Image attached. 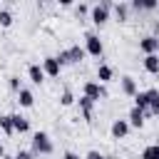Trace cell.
<instances>
[{"instance_id": "obj_8", "label": "cell", "mask_w": 159, "mask_h": 159, "mask_svg": "<svg viewBox=\"0 0 159 159\" xmlns=\"http://www.w3.org/2000/svg\"><path fill=\"white\" fill-rule=\"evenodd\" d=\"M60 70H62V65L57 62V57H45L42 60V72L45 75H50V77H60Z\"/></svg>"}, {"instance_id": "obj_7", "label": "cell", "mask_w": 159, "mask_h": 159, "mask_svg": "<svg viewBox=\"0 0 159 159\" xmlns=\"http://www.w3.org/2000/svg\"><path fill=\"white\" fill-rule=\"evenodd\" d=\"M139 50H142L144 55H157V52H159V37H157V35H144V37L139 40Z\"/></svg>"}, {"instance_id": "obj_3", "label": "cell", "mask_w": 159, "mask_h": 159, "mask_svg": "<svg viewBox=\"0 0 159 159\" xmlns=\"http://www.w3.org/2000/svg\"><path fill=\"white\" fill-rule=\"evenodd\" d=\"M32 154H52V139L45 132L32 134Z\"/></svg>"}, {"instance_id": "obj_26", "label": "cell", "mask_w": 159, "mask_h": 159, "mask_svg": "<svg viewBox=\"0 0 159 159\" xmlns=\"http://www.w3.org/2000/svg\"><path fill=\"white\" fill-rule=\"evenodd\" d=\"M12 159H35V154H32V152H25V149H20V152H17Z\"/></svg>"}, {"instance_id": "obj_9", "label": "cell", "mask_w": 159, "mask_h": 159, "mask_svg": "<svg viewBox=\"0 0 159 159\" xmlns=\"http://www.w3.org/2000/svg\"><path fill=\"white\" fill-rule=\"evenodd\" d=\"M109 132H112V137H114V139H124V137L129 134V122H127V119H114Z\"/></svg>"}, {"instance_id": "obj_24", "label": "cell", "mask_w": 159, "mask_h": 159, "mask_svg": "<svg viewBox=\"0 0 159 159\" xmlns=\"http://www.w3.org/2000/svg\"><path fill=\"white\" fill-rule=\"evenodd\" d=\"M87 12H89V7H87L84 2H80V5H75V15H77V17H84Z\"/></svg>"}, {"instance_id": "obj_18", "label": "cell", "mask_w": 159, "mask_h": 159, "mask_svg": "<svg viewBox=\"0 0 159 159\" xmlns=\"http://www.w3.org/2000/svg\"><path fill=\"white\" fill-rule=\"evenodd\" d=\"M17 102H20V107H32V104H35V94L22 87V89L17 92Z\"/></svg>"}, {"instance_id": "obj_6", "label": "cell", "mask_w": 159, "mask_h": 159, "mask_svg": "<svg viewBox=\"0 0 159 159\" xmlns=\"http://www.w3.org/2000/svg\"><path fill=\"white\" fill-rule=\"evenodd\" d=\"M157 97H159V89L149 87V89H144V92H137L132 99H134V107H139V109H149V104H152Z\"/></svg>"}, {"instance_id": "obj_30", "label": "cell", "mask_w": 159, "mask_h": 159, "mask_svg": "<svg viewBox=\"0 0 159 159\" xmlns=\"http://www.w3.org/2000/svg\"><path fill=\"white\" fill-rule=\"evenodd\" d=\"M152 30H154V32L159 35V22H154V25H152Z\"/></svg>"}, {"instance_id": "obj_28", "label": "cell", "mask_w": 159, "mask_h": 159, "mask_svg": "<svg viewBox=\"0 0 159 159\" xmlns=\"http://www.w3.org/2000/svg\"><path fill=\"white\" fill-rule=\"evenodd\" d=\"M84 159H104V157H102L97 149H92V152H87V157H84Z\"/></svg>"}, {"instance_id": "obj_2", "label": "cell", "mask_w": 159, "mask_h": 159, "mask_svg": "<svg viewBox=\"0 0 159 159\" xmlns=\"http://www.w3.org/2000/svg\"><path fill=\"white\" fill-rule=\"evenodd\" d=\"M84 47H80V45H72V47H67V50H60V55H55L57 57V62L60 65H77V62H82L84 60Z\"/></svg>"}, {"instance_id": "obj_11", "label": "cell", "mask_w": 159, "mask_h": 159, "mask_svg": "<svg viewBox=\"0 0 159 159\" xmlns=\"http://www.w3.org/2000/svg\"><path fill=\"white\" fill-rule=\"evenodd\" d=\"M27 77H30V82H32V84H42V82H45L42 65H37V62H35V65H30V67H27Z\"/></svg>"}, {"instance_id": "obj_31", "label": "cell", "mask_w": 159, "mask_h": 159, "mask_svg": "<svg viewBox=\"0 0 159 159\" xmlns=\"http://www.w3.org/2000/svg\"><path fill=\"white\" fill-rule=\"evenodd\" d=\"M0 157H5V147L2 144H0Z\"/></svg>"}, {"instance_id": "obj_15", "label": "cell", "mask_w": 159, "mask_h": 159, "mask_svg": "<svg viewBox=\"0 0 159 159\" xmlns=\"http://www.w3.org/2000/svg\"><path fill=\"white\" fill-rule=\"evenodd\" d=\"M144 70L149 75H159V55H144Z\"/></svg>"}, {"instance_id": "obj_20", "label": "cell", "mask_w": 159, "mask_h": 159, "mask_svg": "<svg viewBox=\"0 0 159 159\" xmlns=\"http://www.w3.org/2000/svg\"><path fill=\"white\" fill-rule=\"evenodd\" d=\"M0 129L10 137V134H15V129H12V119H10V114H5V117H0Z\"/></svg>"}, {"instance_id": "obj_17", "label": "cell", "mask_w": 159, "mask_h": 159, "mask_svg": "<svg viewBox=\"0 0 159 159\" xmlns=\"http://www.w3.org/2000/svg\"><path fill=\"white\" fill-rule=\"evenodd\" d=\"M112 77H114V70H112L109 65H99V67H97V80H99V84L109 82Z\"/></svg>"}, {"instance_id": "obj_16", "label": "cell", "mask_w": 159, "mask_h": 159, "mask_svg": "<svg viewBox=\"0 0 159 159\" xmlns=\"http://www.w3.org/2000/svg\"><path fill=\"white\" fill-rule=\"evenodd\" d=\"M112 10H114V15H117L119 22H127V17H129V2H114Z\"/></svg>"}, {"instance_id": "obj_25", "label": "cell", "mask_w": 159, "mask_h": 159, "mask_svg": "<svg viewBox=\"0 0 159 159\" xmlns=\"http://www.w3.org/2000/svg\"><path fill=\"white\" fill-rule=\"evenodd\" d=\"M159 2L157 0H142V10H157Z\"/></svg>"}, {"instance_id": "obj_5", "label": "cell", "mask_w": 159, "mask_h": 159, "mask_svg": "<svg viewBox=\"0 0 159 159\" xmlns=\"http://www.w3.org/2000/svg\"><path fill=\"white\" fill-rule=\"evenodd\" d=\"M84 52L92 55V57H102L104 45H102V40H99V35H94V32H87V35H84Z\"/></svg>"}, {"instance_id": "obj_22", "label": "cell", "mask_w": 159, "mask_h": 159, "mask_svg": "<svg viewBox=\"0 0 159 159\" xmlns=\"http://www.w3.org/2000/svg\"><path fill=\"white\" fill-rule=\"evenodd\" d=\"M60 104H62V107H70V104H75V94H72L70 89H65V92L60 94Z\"/></svg>"}, {"instance_id": "obj_14", "label": "cell", "mask_w": 159, "mask_h": 159, "mask_svg": "<svg viewBox=\"0 0 159 159\" xmlns=\"http://www.w3.org/2000/svg\"><path fill=\"white\" fill-rule=\"evenodd\" d=\"M122 92L127 94V97H134L139 89H137V80L134 77H129V75H124L122 77Z\"/></svg>"}, {"instance_id": "obj_4", "label": "cell", "mask_w": 159, "mask_h": 159, "mask_svg": "<svg viewBox=\"0 0 159 159\" xmlns=\"http://www.w3.org/2000/svg\"><path fill=\"white\" fill-rule=\"evenodd\" d=\"M82 94L89 97L92 102H97V99H104V97H107V87L99 84V82H94V80H87L84 87H82Z\"/></svg>"}, {"instance_id": "obj_32", "label": "cell", "mask_w": 159, "mask_h": 159, "mask_svg": "<svg viewBox=\"0 0 159 159\" xmlns=\"http://www.w3.org/2000/svg\"><path fill=\"white\" fill-rule=\"evenodd\" d=\"M2 159H12V157H2Z\"/></svg>"}, {"instance_id": "obj_19", "label": "cell", "mask_w": 159, "mask_h": 159, "mask_svg": "<svg viewBox=\"0 0 159 159\" xmlns=\"http://www.w3.org/2000/svg\"><path fill=\"white\" fill-rule=\"evenodd\" d=\"M142 159H159V144H149V147H144Z\"/></svg>"}, {"instance_id": "obj_1", "label": "cell", "mask_w": 159, "mask_h": 159, "mask_svg": "<svg viewBox=\"0 0 159 159\" xmlns=\"http://www.w3.org/2000/svg\"><path fill=\"white\" fill-rule=\"evenodd\" d=\"M112 5H114L112 0H99L97 5H92V7H89V17H92V22L102 27V25L109 20V10H112Z\"/></svg>"}, {"instance_id": "obj_27", "label": "cell", "mask_w": 159, "mask_h": 159, "mask_svg": "<svg viewBox=\"0 0 159 159\" xmlns=\"http://www.w3.org/2000/svg\"><path fill=\"white\" fill-rule=\"evenodd\" d=\"M149 112H152V114H157V117H159V97H157V99H154V102H152V104H149Z\"/></svg>"}, {"instance_id": "obj_23", "label": "cell", "mask_w": 159, "mask_h": 159, "mask_svg": "<svg viewBox=\"0 0 159 159\" xmlns=\"http://www.w3.org/2000/svg\"><path fill=\"white\" fill-rule=\"evenodd\" d=\"M7 87H10L12 92H20V89H22V84H20V77H17V75L7 77Z\"/></svg>"}, {"instance_id": "obj_12", "label": "cell", "mask_w": 159, "mask_h": 159, "mask_svg": "<svg viewBox=\"0 0 159 159\" xmlns=\"http://www.w3.org/2000/svg\"><path fill=\"white\" fill-rule=\"evenodd\" d=\"M127 122H129V127H142L144 124V109H139V107H132L129 109V117H127Z\"/></svg>"}, {"instance_id": "obj_21", "label": "cell", "mask_w": 159, "mask_h": 159, "mask_svg": "<svg viewBox=\"0 0 159 159\" xmlns=\"http://www.w3.org/2000/svg\"><path fill=\"white\" fill-rule=\"evenodd\" d=\"M10 25H12V12L2 7L0 10V27H10Z\"/></svg>"}, {"instance_id": "obj_10", "label": "cell", "mask_w": 159, "mask_h": 159, "mask_svg": "<svg viewBox=\"0 0 159 159\" xmlns=\"http://www.w3.org/2000/svg\"><path fill=\"white\" fill-rule=\"evenodd\" d=\"M77 104H80V109H82V117H84V122H92V109H94V102L89 99V97H80V99H75Z\"/></svg>"}, {"instance_id": "obj_29", "label": "cell", "mask_w": 159, "mask_h": 159, "mask_svg": "<svg viewBox=\"0 0 159 159\" xmlns=\"http://www.w3.org/2000/svg\"><path fill=\"white\" fill-rule=\"evenodd\" d=\"M62 159H80V154H75V152H65Z\"/></svg>"}, {"instance_id": "obj_13", "label": "cell", "mask_w": 159, "mask_h": 159, "mask_svg": "<svg viewBox=\"0 0 159 159\" xmlns=\"http://www.w3.org/2000/svg\"><path fill=\"white\" fill-rule=\"evenodd\" d=\"M10 119H12V129L15 132H20V134H27L30 132V119H25L20 114H10Z\"/></svg>"}]
</instances>
